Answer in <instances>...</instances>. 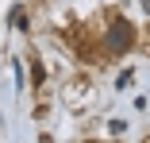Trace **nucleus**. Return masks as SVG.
<instances>
[{
  "mask_svg": "<svg viewBox=\"0 0 150 143\" xmlns=\"http://www.w3.org/2000/svg\"><path fill=\"white\" fill-rule=\"evenodd\" d=\"M131 43H135V27H131L127 19H115V23L108 27V50L119 54V50H127Z\"/></svg>",
  "mask_w": 150,
  "mask_h": 143,
  "instance_id": "1",
  "label": "nucleus"
}]
</instances>
